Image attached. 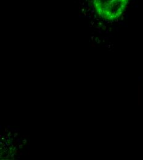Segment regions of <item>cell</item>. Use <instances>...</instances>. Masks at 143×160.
I'll return each instance as SVG.
<instances>
[{"label":"cell","mask_w":143,"mask_h":160,"mask_svg":"<svg viewBox=\"0 0 143 160\" xmlns=\"http://www.w3.org/2000/svg\"><path fill=\"white\" fill-rule=\"evenodd\" d=\"M130 0H93L97 14L104 20H115L122 16Z\"/></svg>","instance_id":"6da1fadb"}]
</instances>
